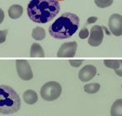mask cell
I'll list each match as a JSON object with an SVG mask.
<instances>
[{"label":"cell","mask_w":122,"mask_h":116,"mask_svg":"<svg viewBox=\"0 0 122 116\" xmlns=\"http://www.w3.org/2000/svg\"><path fill=\"white\" fill-rule=\"evenodd\" d=\"M60 11L58 0H31L27 6V14L29 19L38 24L51 21Z\"/></svg>","instance_id":"obj_1"},{"label":"cell","mask_w":122,"mask_h":116,"mask_svg":"<svg viewBox=\"0 0 122 116\" xmlns=\"http://www.w3.org/2000/svg\"><path fill=\"white\" fill-rule=\"evenodd\" d=\"M80 19L76 14L65 12L56 19L49 27V34L56 39L70 38L79 28Z\"/></svg>","instance_id":"obj_2"},{"label":"cell","mask_w":122,"mask_h":116,"mask_svg":"<svg viewBox=\"0 0 122 116\" xmlns=\"http://www.w3.org/2000/svg\"><path fill=\"white\" fill-rule=\"evenodd\" d=\"M20 98L12 88L0 85V114L12 115L20 110Z\"/></svg>","instance_id":"obj_3"},{"label":"cell","mask_w":122,"mask_h":116,"mask_svg":"<svg viewBox=\"0 0 122 116\" xmlns=\"http://www.w3.org/2000/svg\"><path fill=\"white\" fill-rule=\"evenodd\" d=\"M62 93V87L56 81L47 82L42 86L40 90L41 97L47 101H53L58 99Z\"/></svg>","instance_id":"obj_4"},{"label":"cell","mask_w":122,"mask_h":116,"mask_svg":"<svg viewBox=\"0 0 122 116\" xmlns=\"http://www.w3.org/2000/svg\"><path fill=\"white\" fill-rule=\"evenodd\" d=\"M16 66V71L19 77L22 80L29 81L31 80L33 77V74L32 69L30 67V65L25 60H17L15 61Z\"/></svg>","instance_id":"obj_5"},{"label":"cell","mask_w":122,"mask_h":116,"mask_svg":"<svg viewBox=\"0 0 122 116\" xmlns=\"http://www.w3.org/2000/svg\"><path fill=\"white\" fill-rule=\"evenodd\" d=\"M108 26L112 34L115 36L122 35V16L117 13H114L109 17Z\"/></svg>","instance_id":"obj_6"},{"label":"cell","mask_w":122,"mask_h":116,"mask_svg":"<svg viewBox=\"0 0 122 116\" xmlns=\"http://www.w3.org/2000/svg\"><path fill=\"white\" fill-rule=\"evenodd\" d=\"M103 39V27L100 25H94L90 30V35L88 43L92 47H99Z\"/></svg>","instance_id":"obj_7"},{"label":"cell","mask_w":122,"mask_h":116,"mask_svg":"<svg viewBox=\"0 0 122 116\" xmlns=\"http://www.w3.org/2000/svg\"><path fill=\"white\" fill-rule=\"evenodd\" d=\"M77 48L76 42H67L61 45L57 52L58 57H73Z\"/></svg>","instance_id":"obj_8"},{"label":"cell","mask_w":122,"mask_h":116,"mask_svg":"<svg viewBox=\"0 0 122 116\" xmlns=\"http://www.w3.org/2000/svg\"><path fill=\"white\" fill-rule=\"evenodd\" d=\"M97 73V69L93 65H86L81 69L78 74V78L81 82H88L92 79Z\"/></svg>","instance_id":"obj_9"},{"label":"cell","mask_w":122,"mask_h":116,"mask_svg":"<svg viewBox=\"0 0 122 116\" xmlns=\"http://www.w3.org/2000/svg\"><path fill=\"white\" fill-rule=\"evenodd\" d=\"M23 98L25 103L29 104V105H33L38 101V94L35 91L31 89H29L25 91L23 94Z\"/></svg>","instance_id":"obj_10"},{"label":"cell","mask_w":122,"mask_h":116,"mask_svg":"<svg viewBox=\"0 0 122 116\" xmlns=\"http://www.w3.org/2000/svg\"><path fill=\"white\" fill-rule=\"evenodd\" d=\"M23 14V7L19 4L11 5L8 9V16L11 19H18Z\"/></svg>","instance_id":"obj_11"},{"label":"cell","mask_w":122,"mask_h":116,"mask_svg":"<svg viewBox=\"0 0 122 116\" xmlns=\"http://www.w3.org/2000/svg\"><path fill=\"white\" fill-rule=\"evenodd\" d=\"M30 56L31 57H43L45 56L44 51L40 44L34 43L32 44L30 48Z\"/></svg>","instance_id":"obj_12"},{"label":"cell","mask_w":122,"mask_h":116,"mask_svg":"<svg viewBox=\"0 0 122 116\" xmlns=\"http://www.w3.org/2000/svg\"><path fill=\"white\" fill-rule=\"evenodd\" d=\"M111 116H122V99H118L112 104Z\"/></svg>","instance_id":"obj_13"},{"label":"cell","mask_w":122,"mask_h":116,"mask_svg":"<svg viewBox=\"0 0 122 116\" xmlns=\"http://www.w3.org/2000/svg\"><path fill=\"white\" fill-rule=\"evenodd\" d=\"M32 37L35 40L41 41L46 38V31L42 27H35L32 31Z\"/></svg>","instance_id":"obj_14"},{"label":"cell","mask_w":122,"mask_h":116,"mask_svg":"<svg viewBox=\"0 0 122 116\" xmlns=\"http://www.w3.org/2000/svg\"><path fill=\"white\" fill-rule=\"evenodd\" d=\"M100 89V84L98 83H92L86 84L84 86V91L86 93L89 94H94L99 91Z\"/></svg>","instance_id":"obj_15"},{"label":"cell","mask_w":122,"mask_h":116,"mask_svg":"<svg viewBox=\"0 0 122 116\" xmlns=\"http://www.w3.org/2000/svg\"><path fill=\"white\" fill-rule=\"evenodd\" d=\"M103 63L106 67L113 69V70H117L121 66V62L118 60H105L103 61Z\"/></svg>","instance_id":"obj_16"},{"label":"cell","mask_w":122,"mask_h":116,"mask_svg":"<svg viewBox=\"0 0 122 116\" xmlns=\"http://www.w3.org/2000/svg\"><path fill=\"white\" fill-rule=\"evenodd\" d=\"M96 6L100 8H106L113 3V0H94Z\"/></svg>","instance_id":"obj_17"},{"label":"cell","mask_w":122,"mask_h":116,"mask_svg":"<svg viewBox=\"0 0 122 116\" xmlns=\"http://www.w3.org/2000/svg\"><path fill=\"white\" fill-rule=\"evenodd\" d=\"M89 34H90V32H89V30H88L87 28L81 29V31L79 32V37H80V39H86L88 36H89Z\"/></svg>","instance_id":"obj_18"},{"label":"cell","mask_w":122,"mask_h":116,"mask_svg":"<svg viewBox=\"0 0 122 116\" xmlns=\"http://www.w3.org/2000/svg\"><path fill=\"white\" fill-rule=\"evenodd\" d=\"M7 30L4 29V30H0V44H3L6 41V38H7Z\"/></svg>","instance_id":"obj_19"},{"label":"cell","mask_w":122,"mask_h":116,"mask_svg":"<svg viewBox=\"0 0 122 116\" xmlns=\"http://www.w3.org/2000/svg\"><path fill=\"white\" fill-rule=\"evenodd\" d=\"M82 62H83V61L82 60H70L69 61V63L71 64V66H72V67H79L82 64Z\"/></svg>","instance_id":"obj_20"},{"label":"cell","mask_w":122,"mask_h":116,"mask_svg":"<svg viewBox=\"0 0 122 116\" xmlns=\"http://www.w3.org/2000/svg\"><path fill=\"white\" fill-rule=\"evenodd\" d=\"M120 62H121V66H120L119 69L116 70L115 72H116V74H117L118 76H120V77H122V60L120 61Z\"/></svg>","instance_id":"obj_21"},{"label":"cell","mask_w":122,"mask_h":116,"mask_svg":"<svg viewBox=\"0 0 122 116\" xmlns=\"http://www.w3.org/2000/svg\"><path fill=\"white\" fill-rule=\"evenodd\" d=\"M98 20L97 17H90L89 19L87 20V23L88 24H93V23L96 22Z\"/></svg>","instance_id":"obj_22"},{"label":"cell","mask_w":122,"mask_h":116,"mask_svg":"<svg viewBox=\"0 0 122 116\" xmlns=\"http://www.w3.org/2000/svg\"><path fill=\"white\" fill-rule=\"evenodd\" d=\"M3 19H4V12H3V10L0 8V24L3 22Z\"/></svg>","instance_id":"obj_23"}]
</instances>
